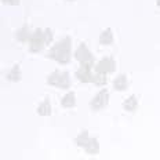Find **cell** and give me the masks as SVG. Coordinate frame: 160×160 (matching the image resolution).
I'll use <instances>...</instances> for the list:
<instances>
[{"mask_svg": "<svg viewBox=\"0 0 160 160\" xmlns=\"http://www.w3.org/2000/svg\"><path fill=\"white\" fill-rule=\"evenodd\" d=\"M71 47H72L71 38H64L50 48L47 57L57 61L58 64L65 65L71 61Z\"/></svg>", "mask_w": 160, "mask_h": 160, "instance_id": "obj_1", "label": "cell"}, {"mask_svg": "<svg viewBox=\"0 0 160 160\" xmlns=\"http://www.w3.org/2000/svg\"><path fill=\"white\" fill-rule=\"evenodd\" d=\"M44 35H43L42 29H36L32 33L31 39H29V51L31 52H39L44 47Z\"/></svg>", "mask_w": 160, "mask_h": 160, "instance_id": "obj_2", "label": "cell"}, {"mask_svg": "<svg viewBox=\"0 0 160 160\" xmlns=\"http://www.w3.org/2000/svg\"><path fill=\"white\" fill-rule=\"evenodd\" d=\"M75 58L82 64H94V55L91 54V51L87 48V46L84 43H80V46L76 48L75 51Z\"/></svg>", "mask_w": 160, "mask_h": 160, "instance_id": "obj_3", "label": "cell"}, {"mask_svg": "<svg viewBox=\"0 0 160 160\" xmlns=\"http://www.w3.org/2000/svg\"><path fill=\"white\" fill-rule=\"evenodd\" d=\"M116 71V62L112 57H105L95 65V73H112Z\"/></svg>", "mask_w": 160, "mask_h": 160, "instance_id": "obj_4", "label": "cell"}, {"mask_svg": "<svg viewBox=\"0 0 160 160\" xmlns=\"http://www.w3.org/2000/svg\"><path fill=\"white\" fill-rule=\"evenodd\" d=\"M91 68H92V64H82L80 68L76 71V78H78L82 83L92 82L94 75L91 73Z\"/></svg>", "mask_w": 160, "mask_h": 160, "instance_id": "obj_5", "label": "cell"}, {"mask_svg": "<svg viewBox=\"0 0 160 160\" xmlns=\"http://www.w3.org/2000/svg\"><path fill=\"white\" fill-rule=\"evenodd\" d=\"M106 104H108V91H106L105 88L102 90V91H99L98 94L94 97V99L90 102L92 109H101V108H104Z\"/></svg>", "mask_w": 160, "mask_h": 160, "instance_id": "obj_6", "label": "cell"}, {"mask_svg": "<svg viewBox=\"0 0 160 160\" xmlns=\"http://www.w3.org/2000/svg\"><path fill=\"white\" fill-rule=\"evenodd\" d=\"M31 36H32V33L31 31H29V28L28 26H22V28H19L18 31H17L15 33V38L18 42H21V43H24V42H29V39H31Z\"/></svg>", "mask_w": 160, "mask_h": 160, "instance_id": "obj_7", "label": "cell"}, {"mask_svg": "<svg viewBox=\"0 0 160 160\" xmlns=\"http://www.w3.org/2000/svg\"><path fill=\"white\" fill-rule=\"evenodd\" d=\"M99 43L101 44H105V46H108V44H112L113 43V32H112V29H104V31L101 32V35H99Z\"/></svg>", "mask_w": 160, "mask_h": 160, "instance_id": "obj_8", "label": "cell"}, {"mask_svg": "<svg viewBox=\"0 0 160 160\" xmlns=\"http://www.w3.org/2000/svg\"><path fill=\"white\" fill-rule=\"evenodd\" d=\"M113 87L118 91H124L127 88V78L124 75H119L118 78L113 80Z\"/></svg>", "mask_w": 160, "mask_h": 160, "instance_id": "obj_9", "label": "cell"}, {"mask_svg": "<svg viewBox=\"0 0 160 160\" xmlns=\"http://www.w3.org/2000/svg\"><path fill=\"white\" fill-rule=\"evenodd\" d=\"M7 79L10 82H18L21 79V69H19V65H14L11 68V71L7 73Z\"/></svg>", "mask_w": 160, "mask_h": 160, "instance_id": "obj_10", "label": "cell"}, {"mask_svg": "<svg viewBox=\"0 0 160 160\" xmlns=\"http://www.w3.org/2000/svg\"><path fill=\"white\" fill-rule=\"evenodd\" d=\"M38 112H39V115H42V116H47V115L51 113V105H50L48 99H44V101L39 105Z\"/></svg>", "mask_w": 160, "mask_h": 160, "instance_id": "obj_11", "label": "cell"}, {"mask_svg": "<svg viewBox=\"0 0 160 160\" xmlns=\"http://www.w3.org/2000/svg\"><path fill=\"white\" fill-rule=\"evenodd\" d=\"M61 104H62V106H65V108H72V106L75 105V92H68V94H65Z\"/></svg>", "mask_w": 160, "mask_h": 160, "instance_id": "obj_12", "label": "cell"}, {"mask_svg": "<svg viewBox=\"0 0 160 160\" xmlns=\"http://www.w3.org/2000/svg\"><path fill=\"white\" fill-rule=\"evenodd\" d=\"M61 73L62 72H58V71H54L51 73V75L47 78V83L51 86H55V87H58L59 84V79H61Z\"/></svg>", "mask_w": 160, "mask_h": 160, "instance_id": "obj_13", "label": "cell"}, {"mask_svg": "<svg viewBox=\"0 0 160 160\" xmlns=\"http://www.w3.org/2000/svg\"><path fill=\"white\" fill-rule=\"evenodd\" d=\"M123 106H124V109H127V111H130V112L135 111V109H137V99H135V97L131 95L128 99H126L124 104H123Z\"/></svg>", "mask_w": 160, "mask_h": 160, "instance_id": "obj_14", "label": "cell"}, {"mask_svg": "<svg viewBox=\"0 0 160 160\" xmlns=\"http://www.w3.org/2000/svg\"><path fill=\"white\" fill-rule=\"evenodd\" d=\"M71 86V79H69V75L66 72H62L61 73V79H59V84L58 87L61 88H68Z\"/></svg>", "mask_w": 160, "mask_h": 160, "instance_id": "obj_15", "label": "cell"}, {"mask_svg": "<svg viewBox=\"0 0 160 160\" xmlns=\"http://www.w3.org/2000/svg\"><path fill=\"white\" fill-rule=\"evenodd\" d=\"M92 83L97 86H105L106 84V75L105 73H95L92 78Z\"/></svg>", "mask_w": 160, "mask_h": 160, "instance_id": "obj_16", "label": "cell"}, {"mask_svg": "<svg viewBox=\"0 0 160 160\" xmlns=\"http://www.w3.org/2000/svg\"><path fill=\"white\" fill-rule=\"evenodd\" d=\"M43 35H44V43H46V44H50V43L52 42V38H54L52 31L50 28H47V29H44V31H43Z\"/></svg>", "mask_w": 160, "mask_h": 160, "instance_id": "obj_17", "label": "cell"}, {"mask_svg": "<svg viewBox=\"0 0 160 160\" xmlns=\"http://www.w3.org/2000/svg\"><path fill=\"white\" fill-rule=\"evenodd\" d=\"M87 151L91 153V151H92V153H95L97 151H98V144H97V141L95 139H90L88 141V144H87Z\"/></svg>", "mask_w": 160, "mask_h": 160, "instance_id": "obj_18", "label": "cell"}, {"mask_svg": "<svg viewBox=\"0 0 160 160\" xmlns=\"http://www.w3.org/2000/svg\"><path fill=\"white\" fill-rule=\"evenodd\" d=\"M21 0H2V3L4 4H8V6H18Z\"/></svg>", "mask_w": 160, "mask_h": 160, "instance_id": "obj_19", "label": "cell"}, {"mask_svg": "<svg viewBox=\"0 0 160 160\" xmlns=\"http://www.w3.org/2000/svg\"><path fill=\"white\" fill-rule=\"evenodd\" d=\"M156 4H158V7H160V0H156Z\"/></svg>", "mask_w": 160, "mask_h": 160, "instance_id": "obj_20", "label": "cell"}]
</instances>
